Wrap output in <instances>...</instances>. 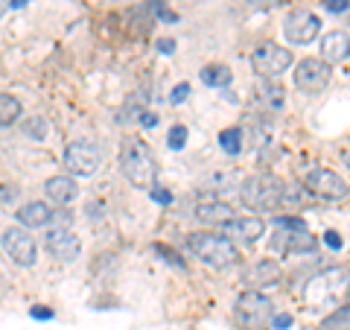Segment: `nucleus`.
Returning <instances> with one entry per match:
<instances>
[{
  "instance_id": "cd10ccee",
  "label": "nucleus",
  "mask_w": 350,
  "mask_h": 330,
  "mask_svg": "<svg viewBox=\"0 0 350 330\" xmlns=\"http://www.w3.org/2000/svg\"><path fill=\"white\" fill-rule=\"evenodd\" d=\"M149 196H152V199H155L158 205H170V202H172V193H170V190H163V187H152Z\"/></svg>"
},
{
  "instance_id": "4be33fe9",
  "label": "nucleus",
  "mask_w": 350,
  "mask_h": 330,
  "mask_svg": "<svg viewBox=\"0 0 350 330\" xmlns=\"http://www.w3.org/2000/svg\"><path fill=\"white\" fill-rule=\"evenodd\" d=\"M18 117H21V103L15 100L12 94H0V123L12 126Z\"/></svg>"
},
{
  "instance_id": "6e6552de",
  "label": "nucleus",
  "mask_w": 350,
  "mask_h": 330,
  "mask_svg": "<svg viewBox=\"0 0 350 330\" xmlns=\"http://www.w3.org/2000/svg\"><path fill=\"white\" fill-rule=\"evenodd\" d=\"M292 64V53L283 50L280 44H260V47L251 53V68H254V73H260L262 79H275V76H280L283 71H286Z\"/></svg>"
},
{
  "instance_id": "4468645a",
  "label": "nucleus",
  "mask_w": 350,
  "mask_h": 330,
  "mask_svg": "<svg viewBox=\"0 0 350 330\" xmlns=\"http://www.w3.org/2000/svg\"><path fill=\"white\" fill-rule=\"evenodd\" d=\"M222 231H225L228 237H237L239 243L251 246V243H257V240L262 237V231H266V223H262L260 216H234Z\"/></svg>"
},
{
  "instance_id": "bb28decb",
  "label": "nucleus",
  "mask_w": 350,
  "mask_h": 330,
  "mask_svg": "<svg viewBox=\"0 0 350 330\" xmlns=\"http://www.w3.org/2000/svg\"><path fill=\"white\" fill-rule=\"evenodd\" d=\"M187 94H190V85H187V82H181L178 88H172V94H170V103H172V105H181L184 100H187Z\"/></svg>"
},
{
  "instance_id": "f257e3e1",
  "label": "nucleus",
  "mask_w": 350,
  "mask_h": 330,
  "mask_svg": "<svg viewBox=\"0 0 350 330\" xmlns=\"http://www.w3.org/2000/svg\"><path fill=\"white\" fill-rule=\"evenodd\" d=\"M350 295V269L347 266H333L319 275H312L304 287V301L312 310H327V307L345 304Z\"/></svg>"
},
{
  "instance_id": "473e14b6",
  "label": "nucleus",
  "mask_w": 350,
  "mask_h": 330,
  "mask_svg": "<svg viewBox=\"0 0 350 330\" xmlns=\"http://www.w3.org/2000/svg\"><path fill=\"white\" fill-rule=\"evenodd\" d=\"M140 126H144V129H155L158 126V114L155 112H144V117H140Z\"/></svg>"
},
{
  "instance_id": "412c9836",
  "label": "nucleus",
  "mask_w": 350,
  "mask_h": 330,
  "mask_svg": "<svg viewBox=\"0 0 350 330\" xmlns=\"http://www.w3.org/2000/svg\"><path fill=\"white\" fill-rule=\"evenodd\" d=\"M219 147H222L228 155H239V149H243V129L239 126L222 129L219 131Z\"/></svg>"
},
{
  "instance_id": "1a4fd4ad",
  "label": "nucleus",
  "mask_w": 350,
  "mask_h": 330,
  "mask_svg": "<svg viewBox=\"0 0 350 330\" xmlns=\"http://www.w3.org/2000/svg\"><path fill=\"white\" fill-rule=\"evenodd\" d=\"M103 164V152L100 147L88 144V140H73L64 149V167H68L73 175H94Z\"/></svg>"
},
{
  "instance_id": "aec40b11",
  "label": "nucleus",
  "mask_w": 350,
  "mask_h": 330,
  "mask_svg": "<svg viewBox=\"0 0 350 330\" xmlns=\"http://www.w3.org/2000/svg\"><path fill=\"white\" fill-rule=\"evenodd\" d=\"M202 82L211 85V88H222L231 82V68L228 64H207V68H202Z\"/></svg>"
},
{
  "instance_id": "4c0bfd02",
  "label": "nucleus",
  "mask_w": 350,
  "mask_h": 330,
  "mask_svg": "<svg viewBox=\"0 0 350 330\" xmlns=\"http://www.w3.org/2000/svg\"><path fill=\"white\" fill-rule=\"evenodd\" d=\"M347 164H350V155H347Z\"/></svg>"
},
{
  "instance_id": "20e7f679",
  "label": "nucleus",
  "mask_w": 350,
  "mask_h": 330,
  "mask_svg": "<svg viewBox=\"0 0 350 330\" xmlns=\"http://www.w3.org/2000/svg\"><path fill=\"white\" fill-rule=\"evenodd\" d=\"M187 246L193 255H199V260L211 263L216 269H225V266H234L239 260V251L228 237L222 234H204V231H196V234L187 237Z\"/></svg>"
},
{
  "instance_id": "f704fd0d",
  "label": "nucleus",
  "mask_w": 350,
  "mask_h": 330,
  "mask_svg": "<svg viewBox=\"0 0 350 330\" xmlns=\"http://www.w3.org/2000/svg\"><path fill=\"white\" fill-rule=\"evenodd\" d=\"M158 50L163 53V56H170V53L175 50V41L172 38H158Z\"/></svg>"
},
{
  "instance_id": "72a5a7b5",
  "label": "nucleus",
  "mask_w": 350,
  "mask_h": 330,
  "mask_svg": "<svg viewBox=\"0 0 350 330\" xmlns=\"http://www.w3.org/2000/svg\"><path fill=\"white\" fill-rule=\"evenodd\" d=\"M254 9H271V6H280L283 0H248Z\"/></svg>"
},
{
  "instance_id": "2eb2a0df",
  "label": "nucleus",
  "mask_w": 350,
  "mask_h": 330,
  "mask_svg": "<svg viewBox=\"0 0 350 330\" xmlns=\"http://www.w3.org/2000/svg\"><path fill=\"white\" fill-rule=\"evenodd\" d=\"M321 59L327 64L347 62L350 59V32H345V29L327 32V36L321 38Z\"/></svg>"
},
{
  "instance_id": "0eeeda50",
  "label": "nucleus",
  "mask_w": 350,
  "mask_h": 330,
  "mask_svg": "<svg viewBox=\"0 0 350 330\" xmlns=\"http://www.w3.org/2000/svg\"><path fill=\"white\" fill-rule=\"evenodd\" d=\"M304 184L306 190H310L312 196H319V199H327V202H345L350 196V187L347 181L342 179L338 173L327 170V167H315L304 175Z\"/></svg>"
},
{
  "instance_id": "7c9ffc66",
  "label": "nucleus",
  "mask_w": 350,
  "mask_h": 330,
  "mask_svg": "<svg viewBox=\"0 0 350 330\" xmlns=\"http://www.w3.org/2000/svg\"><path fill=\"white\" fill-rule=\"evenodd\" d=\"M321 3L330 9V12H347V6H350V0H321Z\"/></svg>"
},
{
  "instance_id": "dca6fc26",
  "label": "nucleus",
  "mask_w": 350,
  "mask_h": 330,
  "mask_svg": "<svg viewBox=\"0 0 350 330\" xmlns=\"http://www.w3.org/2000/svg\"><path fill=\"white\" fill-rule=\"evenodd\" d=\"M196 219L204 225H228L234 219V207L225 205L222 199H202L196 205Z\"/></svg>"
},
{
  "instance_id": "423d86ee",
  "label": "nucleus",
  "mask_w": 350,
  "mask_h": 330,
  "mask_svg": "<svg viewBox=\"0 0 350 330\" xmlns=\"http://www.w3.org/2000/svg\"><path fill=\"white\" fill-rule=\"evenodd\" d=\"M271 301L257 290H248L237 299V322L245 330H269L271 327Z\"/></svg>"
},
{
  "instance_id": "7ed1b4c3",
  "label": "nucleus",
  "mask_w": 350,
  "mask_h": 330,
  "mask_svg": "<svg viewBox=\"0 0 350 330\" xmlns=\"http://www.w3.org/2000/svg\"><path fill=\"white\" fill-rule=\"evenodd\" d=\"M120 167H123V175L135 187H146V190L155 187L158 167H155V158H152L149 147L140 138H126L123 140V149H120Z\"/></svg>"
},
{
  "instance_id": "f3484780",
  "label": "nucleus",
  "mask_w": 350,
  "mask_h": 330,
  "mask_svg": "<svg viewBox=\"0 0 350 330\" xmlns=\"http://www.w3.org/2000/svg\"><path fill=\"white\" fill-rule=\"evenodd\" d=\"M44 190H47V196L56 205H70L76 196H79V187H76L70 175H53V179H47V184H44Z\"/></svg>"
},
{
  "instance_id": "2f4dec72",
  "label": "nucleus",
  "mask_w": 350,
  "mask_h": 330,
  "mask_svg": "<svg viewBox=\"0 0 350 330\" xmlns=\"http://www.w3.org/2000/svg\"><path fill=\"white\" fill-rule=\"evenodd\" d=\"M324 243L330 246V249H342V234H338V231H327V234H324Z\"/></svg>"
},
{
  "instance_id": "f8f14e48",
  "label": "nucleus",
  "mask_w": 350,
  "mask_h": 330,
  "mask_svg": "<svg viewBox=\"0 0 350 330\" xmlns=\"http://www.w3.org/2000/svg\"><path fill=\"white\" fill-rule=\"evenodd\" d=\"M321 32V18L315 12H306V9H298L286 18L283 24V36H286L289 44H310L315 41V36Z\"/></svg>"
},
{
  "instance_id": "f03ea898",
  "label": "nucleus",
  "mask_w": 350,
  "mask_h": 330,
  "mask_svg": "<svg viewBox=\"0 0 350 330\" xmlns=\"http://www.w3.org/2000/svg\"><path fill=\"white\" fill-rule=\"evenodd\" d=\"M239 196H243V202L248 207H254V211H275V207L286 202L289 187L283 179H278L275 173H260V175H251V179L243 181Z\"/></svg>"
},
{
  "instance_id": "a211bd4d",
  "label": "nucleus",
  "mask_w": 350,
  "mask_h": 330,
  "mask_svg": "<svg viewBox=\"0 0 350 330\" xmlns=\"http://www.w3.org/2000/svg\"><path fill=\"white\" fill-rule=\"evenodd\" d=\"M15 216H18V223L27 228H44L47 223H53V211L44 202H27Z\"/></svg>"
},
{
  "instance_id": "c9c22d12",
  "label": "nucleus",
  "mask_w": 350,
  "mask_h": 330,
  "mask_svg": "<svg viewBox=\"0 0 350 330\" xmlns=\"http://www.w3.org/2000/svg\"><path fill=\"white\" fill-rule=\"evenodd\" d=\"M12 199H15V187H9V184H6V187H3V205L9 207V202H12Z\"/></svg>"
},
{
  "instance_id": "e433bc0d",
  "label": "nucleus",
  "mask_w": 350,
  "mask_h": 330,
  "mask_svg": "<svg viewBox=\"0 0 350 330\" xmlns=\"http://www.w3.org/2000/svg\"><path fill=\"white\" fill-rule=\"evenodd\" d=\"M24 3H27V0H9V6H12V9H21Z\"/></svg>"
},
{
  "instance_id": "39448f33",
  "label": "nucleus",
  "mask_w": 350,
  "mask_h": 330,
  "mask_svg": "<svg viewBox=\"0 0 350 330\" xmlns=\"http://www.w3.org/2000/svg\"><path fill=\"white\" fill-rule=\"evenodd\" d=\"M271 246H275L278 251H283V255H306V251H315V237L310 234V228L304 225V219L278 216Z\"/></svg>"
},
{
  "instance_id": "c756f323",
  "label": "nucleus",
  "mask_w": 350,
  "mask_h": 330,
  "mask_svg": "<svg viewBox=\"0 0 350 330\" xmlns=\"http://www.w3.org/2000/svg\"><path fill=\"white\" fill-rule=\"evenodd\" d=\"M29 316H32V318H38V322H50V318H53V310H50V307H32Z\"/></svg>"
},
{
  "instance_id": "b1692460",
  "label": "nucleus",
  "mask_w": 350,
  "mask_h": 330,
  "mask_svg": "<svg viewBox=\"0 0 350 330\" xmlns=\"http://www.w3.org/2000/svg\"><path fill=\"white\" fill-rule=\"evenodd\" d=\"M170 149H184V147H187V126H172L170 129Z\"/></svg>"
},
{
  "instance_id": "a878e982",
  "label": "nucleus",
  "mask_w": 350,
  "mask_h": 330,
  "mask_svg": "<svg viewBox=\"0 0 350 330\" xmlns=\"http://www.w3.org/2000/svg\"><path fill=\"white\" fill-rule=\"evenodd\" d=\"M24 129H27V135H29V138H38V140L47 135V126H44V120H41V117H32Z\"/></svg>"
},
{
  "instance_id": "5701e85b",
  "label": "nucleus",
  "mask_w": 350,
  "mask_h": 330,
  "mask_svg": "<svg viewBox=\"0 0 350 330\" xmlns=\"http://www.w3.org/2000/svg\"><path fill=\"white\" fill-rule=\"evenodd\" d=\"M146 9L155 18H161V21H167V24H175V21H178V12H172V9H167L161 3V0H146Z\"/></svg>"
},
{
  "instance_id": "9d476101",
  "label": "nucleus",
  "mask_w": 350,
  "mask_h": 330,
  "mask_svg": "<svg viewBox=\"0 0 350 330\" xmlns=\"http://www.w3.org/2000/svg\"><path fill=\"white\" fill-rule=\"evenodd\" d=\"M330 82V64L324 59H304L298 62V68H295V85L301 88L304 94H319L327 88Z\"/></svg>"
},
{
  "instance_id": "393cba45",
  "label": "nucleus",
  "mask_w": 350,
  "mask_h": 330,
  "mask_svg": "<svg viewBox=\"0 0 350 330\" xmlns=\"http://www.w3.org/2000/svg\"><path fill=\"white\" fill-rule=\"evenodd\" d=\"M152 249H155V255H161L163 260H167V263H170V266H178V269H184V260H181L178 255H175V251H172V249H167V246H163V243H155V246H152Z\"/></svg>"
},
{
  "instance_id": "ddd939ff",
  "label": "nucleus",
  "mask_w": 350,
  "mask_h": 330,
  "mask_svg": "<svg viewBox=\"0 0 350 330\" xmlns=\"http://www.w3.org/2000/svg\"><path fill=\"white\" fill-rule=\"evenodd\" d=\"M47 249H50V255L56 260L70 263V260L79 257L82 243H79V237H76L70 228H53L47 234Z\"/></svg>"
},
{
  "instance_id": "6ab92c4d",
  "label": "nucleus",
  "mask_w": 350,
  "mask_h": 330,
  "mask_svg": "<svg viewBox=\"0 0 350 330\" xmlns=\"http://www.w3.org/2000/svg\"><path fill=\"white\" fill-rule=\"evenodd\" d=\"M248 283L254 287H271V283H280V266L275 260H257L254 266L248 269Z\"/></svg>"
},
{
  "instance_id": "9b49d317",
  "label": "nucleus",
  "mask_w": 350,
  "mask_h": 330,
  "mask_svg": "<svg viewBox=\"0 0 350 330\" xmlns=\"http://www.w3.org/2000/svg\"><path fill=\"white\" fill-rule=\"evenodd\" d=\"M3 251L12 257L18 266H32L38 260V246L29 237L27 228H6L3 231Z\"/></svg>"
},
{
  "instance_id": "c85d7f7f",
  "label": "nucleus",
  "mask_w": 350,
  "mask_h": 330,
  "mask_svg": "<svg viewBox=\"0 0 350 330\" xmlns=\"http://www.w3.org/2000/svg\"><path fill=\"white\" fill-rule=\"evenodd\" d=\"M292 325V316L289 313H278L275 318H271V327H275V330H286Z\"/></svg>"
}]
</instances>
